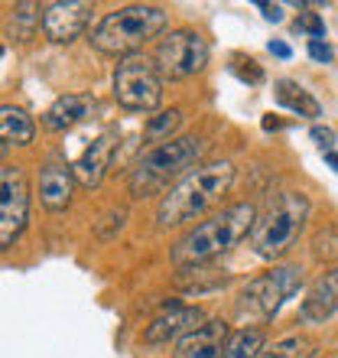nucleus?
Segmentation results:
<instances>
[{
  "label": "nucleus",
  "mask_w": 338,
  "mask_h": 358,
  "mask_svg": "<svg viewBox=\"0 0 338 358\" xmlns=\"http://www.w3.org/2000/svg\"><path fill=\"white\" fill-rule=\"evenodd\" d=\"M254 222H257V206L254 202H235V206L208 215L205 222H198L196 228H189L172 245L169 257L176 267L208 264V261L228 255L237 241H244L254 231Z\"/></svg>",
  "instance_id": "obj_1"
},
{
  "label": "nucleus",
  "mask_w": 338,
  "mask_h": 358,
  "mask_svg": "<svg viewBox=\"0 0 338 358\" xmlns=\"http://www.w3.org/2000/svg\"><path fill=\"white\" fill-rule=\"evenodd\" d=\"M235 182V163L228 160H212L198 163L196 170H189L169 189L156 206V225L160 228H179L186 222H196L198 215H205L212 206L221 202L228 189Z\"/></svg>",
  "instance_id": "obj_2"
},
{
  "label": "nucleus",
  "mask_w": 338,
  "mask_h": 358,
  "mask_svg": "<svg viewBox=\"0 0 338 358\" xmlns=\"http://www.w3.org/2000/svg\"><path fill=\"white\" fill-rule=\"evenodd\" d=\"M205 150H208L205 137H196V134L150 143L147 150H140V157L133 160L131 173H127L131 196L147 199L169 192V182H179L186 176V170H196V163L205 157Z\"/></svg>",
  "instance_id": "obj_3"
},
{
  "label": "nucleus",
  "mask_w": 338,
  "mask_h": 358,
  "mask_svg": "<svg viewBox=\"0 0 338 358\" xmlns=\"http://www.w3.org/2000/svg\"><path fill=\"white\" fill-rule=\"evenodd\" d=\"M169 27V13L153 3H131V7L111 10L98 20L91 29V46L104 56H133L150 39L163 36Z\"/></svg>",
  "instance_id": "obj_4"
},
{
  "label": "nucleus",
  "mask_w": 338,
  "mask_h": 358,
  "mask_svg": "<svg viewBox=\"0 0 338 358\" xmlns=\"http://www.w3.org/2000/svg\"><path fill=\"white\" fill-rule=\"evenodd\" d=\"M309 196H302V192H277L267 202V208L257 212L251 231L254 255L263 261H277L286 255L309 222Z\"/></svg>",
  "instance_id": "obj_5"
},
{
  "label": "nucleus",
  "mask_w": 338,
  "mask_h": 358,
  "mask_svg": "<svg viewBox=\"0 0 338 358\" xmlns=\"http://www.w3.org/2000/svg\"><path fill=\"white\" fill-rule=\"evenodd\" d=\"M114 98L124 111H156L163 104V76L156 59L143 56V52L124 56L114 69Z\"/></svg>",
  "instance_id": "obj_6"
},
{
  "label": "nucleus",
  "mask_w": 338,
  "mask_h": 358,
  "mask_svg": "<svg viewBox=\"0 0 338 358\" xmlns=\"http://www.w3.org/2000/svg\"><path fill=\"white\" fill-rule=\"evenodd\" d=\"M300 283H302V271L296 264H273L270 271L257 273V277H251L244 283L237 310H241V316L267 322L283 310V303L290 300L293 293L300 290Z\"/></svg>",
  "instance_id": "obj_7"
},
{
  "label": "nucleus",
  "mask_w": 338,
  "mask_h": 358,
  "mask_svg": "<svg viewBox=\"0 0 338 358\" xmlns=\"http://www.w3.org/2000/svg\"><path fill=\"white\" fill-rule=\"evenodd\" d=\"M29 225V179L17 163L0 166V255L17 245Z\"/></svg>",
  "instance_id": "obj_8"
},
{
  "label": "nucleus",
  "mask_w": 338,
  "mask_h": 358,
  "mask_svg": "<svg viewBox=\"0 0 338 358\" xmlns=\"http://www.w3.org/2000/svg\"><path fill=\"white\" fill-rule=\"evenodd\" d=\"M156 66L163 78H192L208 66V39L198 29H172L156 46Z\"/></svg>",
  "instance_id": "obj_9"
},
{
  "label": "nucleus",
  "mask_w": 338,
  "mask_h": 358,
  "mask_svg": "<svg viewBox=\"0 0 338 358\" xmlns=\"http://www.w3.org/2000/svg\"><path fill=\"white\" fill-rule=\"evenodd\" d=\"M91 13L88 0H52L43 7V33L49 43H75L91 23Z\"/></svg>",
  "instance_id": "obj_10"
},
{
  "label": "nucleus",
  "mask_w": 338,
  "mask_h": 358,
  "mask_svg": "<svg viewBox=\"0 0 338 358\" xmlns=\"http://www.w3.org/2000/svg\"><path fill=\"white\" fill-rule=\"evenodd\" d=\"M117 141H121L117 127H104L75 157L72 176H75V182L82 189H98L104 182V176H108V170H111V163H114V153H117Z\"/></svg>",
  "instance_id": "obj_11"
},
{
  "label": "nucleus",
  "mask_w": 338,
  "mask_h": 358,
  "mask_svg": "<svg viewBox=\"0 0 338 358\" xmlns=\"http://www.w3.org/2000/svg\"><path fill=\"white\" fill-rule=\"evenodd\" d=\"M205 313L198 306H182V303H169L166 310L143 329V342L147 345H166L172 339H182L189 332H196L198 326H205Z\"/></svg>",
  "instance_id": "obj_12"
},
{
  "label": "nucleus",
  "mask_w": 338,
  "mask_h": 358,
  "mask_svg": "<svg viewBox=\"0 0 338 358\" xmlns=\"http://www.w3.org/2000/svg\"><path fill=\"white\" fill-rule=\"evenodd\" d=\"M338 310V267L319 273L306 290V300L300 306L302 322H325L329 316H335Z\"/></svg>",
  "instance_id": "obj_13"
},
{
  "label": "nucleus",
  "mask_w": 338,
  "mask_h": 358,
  "mask_svg": "<svg viewBox=\"0 0 338 358\" xmlns=\"http://www.w3.org/2000/svg\"><path fill=\"white\" fill-rule=\"evenodd\" d=\"M228 336H231V329L225 320H208L205 326H198L196 332H189L176 342L172 358H218Z\"/></svg>",
  "instance_id": "obj_14"
},
{
  "label": "nucleus",
  "mask_w": 338,
  "mask_h": 358,
  "mask_svg": "<svg viewBox=\"0 0 338 358\" xmlns=\"http://www.w3.org/2000/svg\"><path fill=\"white\" fill-rule=\"evenodd\" d=\"M98 111V101L91 94H59L56 101L43 111V127L49 131H72L82 121H88Z\"/></svg>",
  "instance_id": "obj_15"
},
{
  "label": "nucleus",
  "mask_w": 338,
  "mask_h": 358,
  "mask_svg": "<svg viewBox=\"0 0 338 358\" xmlns=\"http://www.w3.org/2000/svg\"><path fill=\"white\" fill-rule=\"evenodd\" d=\"M72 192H75L72 166H66V163H46V166L39 170V202H43L49 212L68 208Z\"/></svg>",
  "instance_id": "obj_16"
},
{
  "label": "nucleus",
  "mask_w": 338,
  "mask_h": 358,
  "mask_svg": "<svg viewBox=\"0 0 338 358\" xmlns=\"http://www.w3.org/2000/svg\"><path fill=\"white\" fill-rule=\"evenodd\" d=\"M36 137V121L20 104H0V143L3 147H29Z\"/></svg>",
  "instance_id": "obj_17"
},
{
  "label": "nucleus",
  "mask_w": 338,
  "mask_h": 358,
  "mask_svg": "<svg viewBox=\"0 0 338 358\" xmlns=\"http://www.w3.org/2000/svg\"><path fill=\"white\" fill-rule=\"evenodd\" d=\"M273 88H277V101H280L283 108L296 111L300 117H319L322 114V104L316 101V98H312L300 82H293V78H280Z\"/></svg>",
  "instance_id": "obj_18"
},
{
  "label": "nucleus",
  "mask_w": 338,
  "mask_h": 358,
  "mask_svg": "<svg viewBox=\"0 0 338 358\" xmlns=\"http://www.w3.org/2000/svg\"><path fill=\"white\" fill-rule=\"evenodd\" d=\"M263 342H267L263 339V329H257V326H244V329H237V332L228 336L218 358H260V352L267 349Z\"/></svg>",
  "instance_id": "obj_19"
},
{
  "label": "nucleus",
  "mask_w": 338,
  "mask_h": 358,
  "mask_svg": "<svg viewBox=\"0 0 338 358\" xmlns=\"http://www.w3.org/2000/svg\"><path fill=\"white\" fill-rule=\"evenodd\" d=\"M179 121H182V111H179V108H169V111H160L156 117H150L147 127H143V134H147V141L163 143V141H169V134L179 127Z\"/></svg>",
  "instance_id": "obj_20"
},
{
  "label": "nucleus",
  "mask_w": 338,
  "mask_h": 358,
  "mask_svg": "<svg viewBox=\"0 0 338 358\" xmlns=\"http://www.w3.org/2000/svg\"><path fill=\"white\" fill-rule=\"evenodd\" d=\"M17 13H13V17H10V29H17V36L20 39H29L33 36V27H36V23H43V17H39L36 13V3H17Z\"/></svg>",
  "instance_id": "obj_21"
},
{
  "label": "nucleus",
  "mask_w": 338,
  "mask_h": 358,
  "mask_svg": "<svg viewBox=\"0 0 338 358\" xmlns=\"http://www.w3.org/2000/svg\"><path fill=\"white\" fill-rule=\"evenodd\" d=\"M312 255L319 261H338V228L329 225L312 238Z\"/></svg>",
  "instance_id": "obj_22"
},
{
  "label": "nucleus",
  "mask_w": 338,
  "mask_h": 358,
  "mask_svg": "<svg viewBox=\"0 0 338 358\" xmlns=\"http://www.w3.org/2000/svg\"><path fill=\"white\" fill-rule=\"evenodd\" d=\"M302 349H306V339H302V336H286V339L273 342L270 349H263L260 358H306Z\"/></svg>",
  "instance_id": "obj_23"
},
{
  "label": "nucleus",
  "mask_w": 338,
  "mask_h": 358,
  "mask_svg": "<svg viewBox=\"0 0 338 358\" xmlns=\"http://www.w3.org/2000/svg\"><path fill=\"white\" fill-rule=\"evenodd\" d=\"M296 29L309 33L312 39H322V36H325V20H322L319 13H300V20H296Z\"/></svg>",
  "instance_id": "obj_24"
},
{
  "label": "nucleus",
  "mask_w": 338,
  "mask_h": 358,
  "mask_svg": "<svg viewBox=\"0 0 338 358\" xmlns=\"http://www.w3.org/2000/svg\"><path fill=\"white\" fill-rule=\"evenodd\" d=\"M312 141L322 147V153H329V150H335V131L332 127H322V124H312Z\"/></svg>",
  "instance_id": "obj_25"
},
{
  "label": "nucleus",
  "mask_w": 338,
  "mask_h": 358,
  "mask_svg": "<svg viewBox=\"0 0 338 358\" xmlns=\"http://www.w3.org/2000/svg\"><path fill=\"white\" fill-rule=\"evenodd\" d=\"M309 56L316 59V62H322V66H329L332 62V46L329 43H322V39H309Z\"/></svg>",
  "instance_id": "obj_26"
},
{
  "label": "nucleus",
  "mask_w": 338,
  "mask_h": 358,
  "mask_svg": "<svg viewBox=\"0 0 338 358\" xmlns=\"http://www.w3.org/2000/svg\"><path fill=\"white\" fill-rule=\"evenodd\" d=\"M257 7L263 10V17L270 20V23H280V20H283V7H280V3H257Z\"/></svg>",
  "instance_id": "obj_27"
},
{
  "label": "nucleus",
  "mask_w": 338,
  "mask_h": 358,
  "mask_svg": "<svg viewBox=\"0 0 338 358\" xmlns=\"http://www.w3.org/2000/svg\"><path fill=\"white\" fill-rule=\"evenodd\" d=\"M267 49H270V52H273L277 59H290V56H293V49L286 46V43H280V39H273V43H270Z\"/></svg>",
  "instance_id": "obj_28"
},
{
  "label": "nucleus",
  "mask_w": 338,
  "mask_h": 358,
  "mask_svg": "<svg viewBox=\"0 0 338 358\" xmlns=\"http://www.w3.org/2000/svg\"><path fill=\"white\" fill-rule=\"evenodd\" d=\"M244 78H251V85H257V82H263V72L257 69V62H247V69L241 72Z\"/></svg>",
  "instance_id": "obj_29"
},
{
  "label": "nucleus",
  "mask_w": 338,
  "mask_h": 358,
  "mask_svg": "<svg viewBox=\"0 0 338 358\" xmlns=\"http://www.w3.org/2000/svg\"><path fill=\"white\" fill-rule=\"evenodd\" d=\"M263 131H277V127H280V121H277V117H273V114H263Z\"/></svg>",
  "instance_id": "obj_30"
},
{
  "label": "nucleus",
  "mask_w": 338,
  "mask_h": 358,
  "mask_svg": "<svg viewBox=\"0 0 338 358\" xmlns=\"http://www.w3.org/2000/svg\"><path fill=\"white\" fill-rule=\"evenodd\" d=\"M325 163H329L332 170H338V153H335V150H329V153H325Z\"/></svg>",
  "instance_id": "obj_31"
},
{
  "label": "nucleus",
  "mask_w": 338,
  "mask_h": 358,
  "mask_svg": "<svg viewBox=\"0 0 338 358\" xmlns=\"http://www.w3.org/2000/svg\"><path fill=\"white\" fill-rule=\"evenodd\" d=\"M0 157H3V143H0Z\"/></svg>",
  "instance_id": "obj_32"
},
{
  "label": "nucleus",
  "mask_w": 338,
  "mask_h": 358,
  "mask_svg": "<svg viewBox=\"0 0 338 358\" xmlns=\"http://www.w3.org/2000/svg\"><path fill=\"white\" fill-rule=\"evenodd\" d=\"M306 358H322V355H306Z\"/></svg>",
  "instance_id": "obj_33"
},
{
  "label": "nucleus",
  "mask_w": 338,
  "mask_h": 358,
  "mask_svg": "<svg viewBox=\"0 0 338 358\" xmlns=\"http://www.w3.org/2000/svg\"><path fill=\"white\" fill-rule=\"evenodd\" d=\"M0 56H3V46H0Z\"/></svg>",
  "instance_id": "obj_34"
}]
</instances>
